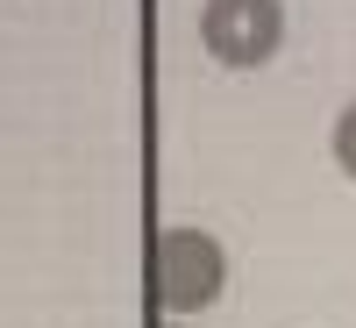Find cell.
<instances>
[{
	"instance_id": "2",
	"label": "cell",
	"mask_w": 356,
	"mask_h": 328,
	"mask_svg": "<svg viewBox=\"0 0 356 328\" xmlns=\"http://www.w3.org/2000/svg\"><path fill=\"white\" fill-rule=\"evenodd\" d=\"M200 43L221 57L228 72L271 65L285 43V8L278 0H207L200 8Z\"/></svg>"
},
{
	"instance_id": "3",
	"label": "cell",
	"mask_w": 356,
	"mask_h": 328,
	"mask_svg": "<svg viewBox=\"0 0 356 328\" xmlns=\"http://www.w3.org/2000/svg\"><path fill=\"white\" fill-rule=\"evenodd\" d=\"M335 164H342V171L356 178V100H349V107L335 114Z\"/></svg>"
},
{
	"instance_id": "1",
	"label": "cell",
	"mask_w": 356,
	"mask_h": 328,
	"mask_svg": "<svg viewBox=\"0 0 356 328\" xmlns=\"http://www.w3.org/2000/svg\"><path fill=\"white\" fill-rule=\"evenodd\" d=\"M228 286V250L207 228H164L150 243V292L171 321H186L200 307H214Z\"/></svg>"
}]
</instances>
